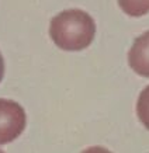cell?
<instances>
[{
	"instance_id": "6da1fadb",
	"label": "cell",
	"mask_w": 149,
	"mask_h": 153,
	"mask_svg": "<svg viewBox=\"0 0 149 153\" xmlns=\"http://www.w3.org/2000/svg\"><path fill=\"white\" fill-rule=\"evenodd\" d=\"M96 23L89 13L79 9L63 10L49 23V37L63 51H83L93 42Z\"/></svg>"
},
{
	"instance_id": "8992f818",
	"label": "cell",
	"mask_w": 149,
	"mask_h": 153,
	"mask_svg": "<svg viewBox=\"0 0 149 153\" xmlns=\"http://www.w3.org/2000/svg\"><path fill=\"white\" fill-rule=\"evenodd\" d=\"M82 153H112V152H110L106 148H101V146H92V148H87L86 150H83Z\"/></svg>"
},
{
	"instance_id": "3957f363",
	"label": "cell",
	"mask_w": 149,
	"mask_h": 153,
	"mask_svg": "<svg viewBox=\"0 0 149 153\" xmlns=\"http://www.w3.org/2000/svg\"><path fill=\"white\" fill-rule=\"evenodd\" d=\"M128 63L136 74L149 77V31L134 41L128 52Z\"/></svg>"
},
{
	"instance_id": "5b68a950",
	"label": "cell",
	"mask_w": 149,
	"mask_h": 153,
	"mask_svg": "<svg viewBox=\"0 0 149 153\" xmlns=\"http://www.w3.org/2000/svg\"><path fill=\"white\" fill-rule=\"evenodd\" d=\"M136 114L139 121L144 124L146 129H149V86L141 91L136 101Z\"/></svg>"
},
{
	"instance_id": "7a4b0ae2",
	"label": "cell",
	"mask_w": 149,
	"mask_h": 153,
	"mask_svg": "<svg viewBox=\"0 0 149 153\" xmlns=\"http://www.w3.org/2000/svg\"><path fill=\"white\" fill-rule=\"evenodd\" d=\"M27 125V115L19 102L0 98V145L17 139Z\"/></svg>"
},
{
	"instance_id": "277c9868",
	"label": "cell",
	"mask_w": 149,
	"mask_h": 153,
	"mask_svg": "<svg viewBox=\"0 0 149 153\" xmlns=\"http://www.w3.org/2000/svg\"><path fill=\"white\" fill-rule=\"evenodd\" d=\"M118 4L131 17H142L149 13V0H118Z\"/></svg>"
},
{
	"instance_id": "ba28073f",
	"label": "cell",
	"mask_w": 149,
	"mask_h": 153,
	"mask_svg": "<svg viewBox=\"0 0 149 153\" xmlns=\"http://www.w3.org/2000/svg\"><path fill=\"white\" fill-rule=\"evenodd\" d=\"M0 153H4V152H3V150H0Z\"/></svg>"
},
{
	"instance_id": "52a82bcc",
	"label": "cell",
	"mask_w": 149,
	"mask_h": 153,
	"mask_svg": "<svg viewBox=\"0 0 149 153\" xmlns=\"http://www.w3.org/2000/svg\"><path fill=\"white\" fill-rule=\"evenodd\" d=\"M3 76H4V59H3V55L0 52V82L3 80Z\"/></svg>"
}]
</instances>
